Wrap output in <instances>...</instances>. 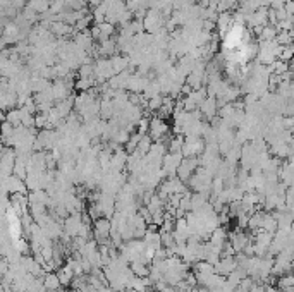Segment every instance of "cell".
I'll return each instance as SVG.
<instances>
[{"instance_id": "1", "label": "cell", "mask_w": 294, "mask_h": 292, "mask_svg": "<svg viewBox=\"0 0 294 292\" xmlns=\"http://www.w3.org/2000/svg\"><path fill=\"white\" fill-rule=\"evenodd\" d=\"M150 136L153 137V139H162L164 137V134H167V124H165L164 117H153V119H150Z\"/></svg>"}, {"instance_id": "2", "label": "cell", "mask_w": 294, "mask_h": 292, "mask_svg": "<svg viewBox=\"0 0 294 292\" xmlns=\"http://www.w3.org/2000/svg\"><path fill=\"white\" fill-rule=\"evenodd\" d=\"M217 98L215 96H207V98L203 100V103L200 105V112L203 117H208V119H212V117L217 113L219 110V105H217Z\"/></svg>"}, {"instance_id": "3", "label": "cell", "mask_w": 294, "mask_h": 292, "mask_svg": "<svg viewBox=\"0 0 294 292\" xmlns=\"http://www.w3.org/2000/svg\"><path fill=\"white\" fill-rule=\"evenodd\" d=\"M57 275H59L60 284H62L64 287H69V285L73 284L74 278H76V271L71 268V265H64V267H60L59 270H57Z\"/></svg>"}, {"instance_id": "4", "label": "cell", "mask_w": 294, "mask_h": 292, "mask_svg": "<svg viewBox=\"0 0 294 292\" xmlns=\"http://www.w3.org/2000/svg\"><path fill=\"white\" fill-rule=\"evenodd\" d=\"M43 285H45L49 292H53V291H57L62 284H60V278L55 271H49V273L43 275Z\"/></svg>"}, {"instance_id": "5", "label": "cell", "mask_w": 294, "mask_h": 292, "mask_svg": "<svg viewBox=\"0 0 294 292\" xmlns=\"http://www.w3.org/2000/svg\"><path fill=\"white\" fill-rule=\"evenodd\" d=\"M88 4H90L91 7H98V5L103 4V0H88Z\"/></svg>"}, {"instance_id": "6", "label": "cell", "mask_w": 294, "mask_h": 292, "mask_svg": "<svg viewBox=\"0 0 294 292\" xmlns=\"http://www.w3.org/2000/svg\"><path fill=\"white\" fill-rule=\"evenodd\" d=\"M289 69H291V70H293V72H294V57H293V59L289 60Z\"/></svg>"}]
</instances>
